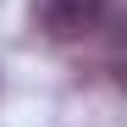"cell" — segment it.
I'll return each mask as SVG.
<instances>
[{"label": "cell", "instance_id": "cell-1", "mask_svg": "<svg viewBox=\"0 0 127 127\" xmlns=\"http://www.w3.org/2000/svg\"><path fill=\"white\" fill-rule=\"evenodd\" d=\"M111 0H39V28L50 39H83L105 22Z\"/></svg>", "mask_w": 127, "mask_h": 127}]
</instances>
